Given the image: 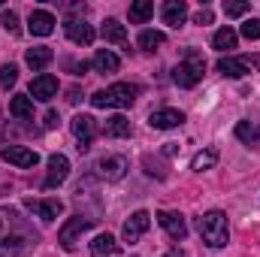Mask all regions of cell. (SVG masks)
I'll return each mask as SVG.
<instances>
[{
  "label": "cell",
  "instance_id": "cell-1",
  "mask_svg": "<svg viewBox=\"0 0 260 257\" xmlns=\"http://www.w3.org/2000/svg\"><path fill=\"white\" fill-rule=\"evenodd\" d=\"M40 236L34 233V227L9 206H0V257H12L24 251L27 245H34Z\"/></svg>",
  "mask_w": 260,
  "mask_h": 257
},
{
  "label": "cell",
  "instance_id": "cell-2",
  "mask_svg": "<svg viewBox=\"0 0 260 257\" xmlns=\"http://www.w3.org/2000/svg\"><path fill=\"white\" fill-rule=\"evenodd\" d=\"M197 227H200V236L209 248H224L227 239H230V230H227V215L221 209H212L206 215L197 218Z\"/></svg>",
  "mask_w": 260,
  "mask_h": 257
},
{
  "label": "cell",
  "instance_id": "cell-3",
  "mask_svg": "<svg viewBox=\"0 0 260 257\" xmlns=\"http://www.w3.org/2000/svg\"><path fill=\"white\" fill-rule=\"evenodd\" d=\"M136 94H139L136 85L115 82V85H109L106 91L91 94V106H97V109H127L130 103L136 100Z\"/></svg>",
  "mask_w": 260,
  "mask_h": 257
},
{
  "label": "cell",
  "instance_id": "cell-4",
  "mask_svg": "<svg viewBox=\"0 0 260 257\" xmlns=\"http://www.w3.org/2000/svg\"><path fill=\"white\" fill-rule=\"evenodd\" d=\"M203 73H206L203 55H200V52H188V58L173 70V82H176L179 88H194L197 82L203 79Z\"/></svg>",
  "mask_w": 260,
  "mask_h": 257
},
{
  "label": "cell",
  "instance_id": "cell-5",
  "mask_svg": "<svg viewBox=\"0 0 260 257\" xmlns=\"http://www.w3.org/2000/svg\"><path fill=\"white\" fill-rule=\"evenodd\" d=\"M70 130H73V136L79 139V151H91V142H94V136H97V121L91 118V115H76L73 121H70Z\"/></svg>",
  "mask_w": 260,
  "mask_h": 257
},
{
  "label": "cell",
  "instance_id": "cell-6",
  "mask_svg": "<svg viewBox=\"0 0 260 257\" xmlns=\"http://www.w3.org/2000/svg\"><path fill=\"white\" fill-rule=\"evenodd\" d=\"M97 176L100 179H106V182H121L124 176H127L130 164L127 157H121V154H109V157H103V160H97Z\"/></svg>",
  "mask_w": 260,
  "mask_h": 257
},
{
  "label": "cell",
  "instance_id": "cell-7",
  "mask_svg": "<svg viewBox=\"0 0 260 257\" xmlns=\"http://www.w3.org/2000/svg\"><path fill=\"white\" fill-rule=\"evenodd\" d=\"M88 227H94V218H85V215H73V218L67 221L64 227H61V233H58V242H61V248L73 251V245H76L79 233H85Z\"/></svg>",
  "mask_w": 260,
  "mask_h": 257
},
{
  "label": "cell",
  "instance_id": "cell-8",
  "mask_svg": "<svg viewBox=\"0 0 260 257\" xmlns=\"http://www.w3.org/2000/svg\"><path fill=\"white\" fill-rule=\"evenodd\" d=\"M148 227H151V215H148L145 209H139V212H133L127 221H124L121 236H124V242H130V245H133V242H139V236H142Z\"/></svg>",
  "mask_w": 260,
  "mask_h": 257
},
{
  "label": "cell",
  "instance_id": "cell-9",
  "mask_svg": "<svg viewBox=\"0 0 260 257\" xmlns=\"http://www.w3.org/2000/svg\"><path fill=\"white\" fill-rule=\"evenodd\" d=\"M67 176H70V160H67V154H52V157H49V176H46L43 188L52 191V188L64 185Z\"/></svg>",
  "mask_w": 260,
  "mask_h": 257
},
{
  "label": "cell",
  "instance_id": "cell-10",
  "mask_svg": "<svg viewBox=\"0 0 260 257\" xmlns=\"http://www.w3.org/2000/svg\"><path fill=\"white\" fill-rule=\"evenodd\" d=\"M64 30H67V37H70L76 46H91V43L97 40V30H94L88 21H79V18H67Z\"/></svg>",
  "mask_w": 260,
  "mask_h": 257
},
{
  "label": "cell",
  "instance_id": "cell-11",
  "mask_svg": "<svg viewBox=\"0 0 260 257\" xmlns=\"http://www.w3.org/2000/svg\"><path fill=\"white\" fill-rule=\"evenodd\" d=\"M55 94H58V79H55L52 73H40V76L30 82V100H43V103H49Z\"/></svg>",
  "mask_w": 260,
  "mask_h": 257
},
{
  "label": "cell",
  "instance_id": "cell-12",
  "mask_svg": "<svg viewBox=\"0 0 260 257\" xmlns=\"http://www.w3.org/2000/svg\"><path fill=\"white\" fill-rule=\"evenodd\" d=\"M148 124L154 130H173V127H182L185 124V112L182 109H157L148 115Z\"/></svg>",
  "mask_w": 260,
  "mask_h": 257
},
{
  "label": "cell",
  "instance_id": "cell-13",
  "mask_svg": "<svg viewBox=\"0 0 260 257\" xmlns=\"http://www.w3.org/2000/svg\"><path fill=\"white\" fill-rule=\"evenodd\" d=\"M24 206L30 212H37L43 221H58L64 215V203L61 200H24Z\"/></svg>",
  "mask_w": 260,
  "mask_h": 257
},
{
  "label": "cell",
  "instance_id": "cell-14",
  "mask_svg": "<svg viewBox=\"0 0 260 257\" xmlns=\"http://www.w3.org/2000/svg\"><path fill=\"white\" fill-rule=\"evenodd\" d=\"M157 221H160V227L170 233V239L182 242V239L188 236V224H185V218H182L179 212H157Z\"/></svg>",
  "mask_w": 260,
  "mask_h": 257
},
{
  "label": "cell",
  "instance_id": "cell-15",
  "mask_svg": "<svg viewBox=\"0 0 260 257\" xmlns=\"http://www.w3.org/2000/svg\"><path fill=\"white\" fill-rule=\"evenodd\" d=\"M0 157L3 160H9V164H15V167H37V160H40V154L37 151H30V148H24V145H9V148H3L0 151Z\"/></svg>",
  "mask_w": 260,
  "mask_h": 257
},
{
  "label": "cell",
  "instance_id": "cell-16",
  "mask_svg": "<svg viewBox=\"0 0 260 257\" xmlns=\"http://www.w3.org/2000/svg\"><path fill=\"white\" fill-rule=\"evenodd\" d=\"M27 30H30L34 37H49V34L55 30V15L46 12V9H34L30 18H27Z\"/></svg>",
  "mask_w": 260,
  "mask_h": 257
},
{
  "label": "cell",
  "instance_id": "cell-17",
  "mask_svg": "<svg viewBox=\"0 0 260 257\" xmlns=\"http://www.w3.org/2000/svg\"><path fill=\"white\" fill-rule=\"evenodd\" d=\"M218 73L221 76H230V79H242V76H248L251 73V64H248V58H218Z\"/></svg>",
  "mask_w": 260,
  "mask_h": 257
},
{
  "label": "cell",
  "instance_id": "cell-18",
  "mask_svg": "<svg viewBox=\"0 0 260 257\" xmlns=\"http://www.w3.org/2000/svg\"><path fill=\"white\" fill-rule=\"evenodd\" d=\"M185 18H188V3H185V0H167V3H164V24L182 27Z\"/></svg>",
  "mask_w": 260,
  "mask_h": 257
},
{
  "label": "cell",
  "instance_id": "cell-19",
  "mask_svg": "<svg viewBox=\"0 0 260 257\" xmlns=\"http://www.w3.org/2000/svg\"><path fill=\"white\" fill-rule=\"evenodd\" d=\"M118 251H121V242H115V236H109V233H100L91 242V254L94 257H112Z\"/></svg>",
  "mask_w": 260,
  "mask_h": 257
},
{
  "label": "cell",
  "instance_id": "cell-20",
  "mask_svg": "<svg viewBox=\"0 0 260 257\" xmlns=\"http://www.w3.org/2000/svg\"><path fill=\"white\" fill-rule=\"evenodd\" d=\"M100 34H103V40H106V43L127 46V34H124V24H121L118 18H106V21H103V27H100Z\"/></svg>",
  "mask_w": 260,
  "mask_h": 257
},
{
  "label": "cell",
  "instance_id": "cell-21",
  "mask_svg": "<svg viewBox=\"0 0 260 257\" xmlns=\"http://www.w3.org/2000/svg\"><path fill=\"white\" fill-rule=\"evenodd\" d=\"M233 133H236V139H239V142L260 148V121H239Z\"/></svg>",
  "mask_w": 260,
  "mask_h": 257
},
{
  "label": "cell",
  "instance_id": "cell-22",
  "mask_svg": "<svg viewBox=\"0 0 260 257\" xmlns=\"http://www.w3.org/2000/svg\"><path fill=\"white\" fill-rule=\"evenodd\" d=\"M52 49L49 46H34V49H27V55H24V61L30 70H46V67L52 64Z\"/></svg>",
  "mask_w": 260,
  "mask_h": 257
},
{
  "label": "cell",
  "instance_id": "cell-23",
  "mask_svg": "<svg viewBox=\"0 0 260 257\" xmlns=\"http://www.w3.org/2000/svg\"><path fill=\"white\" fill-rule=\"evenodd\" d=\"M118 55L115 52H109V49H97V55H94V70L97 73H118Z\"/></svg>",
  "mask_w": 260,
  "mask_h": 257
},
{
  "label": "cell",
  "instance_id": "cell-24",
  "mask_svg": "<svg viewBox=\"0 0 260 257\" xmlns=\"http://www.w3.org/2000/svg\"><path fill=\"white\" fill-rule=\"evenodd\" d=\"M154 15V3L151 0H136L130 3V24H145Z\"/></svg>",
  "mask_w": 260,
  "mask_h": 257
},
{
  "label": "cell",
  "instance_id": "cell-25",
  "mask_svg": "<svg viewBox=\"0 0 260 257\" xmlns=\"http://www.w3.org/2000/svg\"><path fill=\"white\" fill-rule=\"evenodd\" d=\"M9 112H12L15 118H30V115H34V100H30V94H15V97L9 100Z\"/></svg>",
  "mask_w": 260,
  "mask_h": 257
},
{
  "label": "cell",
  "instance_id": "cell-26",
  "mask_svg": "<svg viewBox=\"0 0 260 257\" xmlns=\"http://www.w3.org/2000/svg\"><path fill=\"white\" fill-rule=\"evenodd\" d=\"M103 133L106 136H115V139H121V136H130V121L124 115H112V118H106V124H103Z\"/></svg>",
  "mask_w": 260,
  "mask_h": 257
},
{
  "label": "cell",
  "instance_id": "cell-27",
  "mask_svg": "<svg viewBox=\"0 0 260 257\" xmlns=\"http://www.w3.org/2000/svg\"><path fill=\"white\" fill-rule=\"evenodd\" d=\"M215 164H218V148H203V151H197V154H194L191 170L203 173V170H212Z\"/></svg>",
  "mask_w": 260,
  "mask_h": 257
},
{
  "label": "cell",
  "instance_id": "cell-28",
  "mask_svg": "<svg viewBox=\"0 0 260 257\" xmlns=\"http://www.w3.org/2000/svg\"><path fill=\"white\" fill-rule=\"evenodd\" d=\"M212 49H218V52H230V49H236V30H230V27L215 30V37H212Z\"/></svg>",
  "mask_w": 260,
  "mask_h": 257
},
{
  "label": "cell",
  "instance_id": "cell-29",
  "mask_svg": "<svg viewBox=\"0 0 260 257\" xmlns=\"http://www.w3.org/2000/svg\"><path fill=\"white\" fill-rule=\"evenodd\" d=\"M167 43V37L160 34V30H142L139 34V49H145V52H154L157 46H164Z\"/></svg>",
  "mask_w": 260,
  "mask_h": 257
},
{
  "label": "cell",
  "instance_id": "cell-30",
  "mask_svg": "<svg viewBox=\"0 0 260 257\" xmlns=\"http://www.w3.org/2000/svg\"><path fill=\"white\" fill-rule=\"evenodd\" d=\"M15 79H18L15 64H3V67H0V91H9V88L15 85Z\"/></svg>",
  "mask_w": 260,
  "mask_h": 257
},
{
  "label": "cell",
  "instance_id": "cell-31",
  "mask_svg": "<svg viewBox=\"0 0 260 257\" xmlns=\"http://www.w3.org/2000/svg\"><path fill=\"white\" fill-rule=\"evenodd\" d=\"M251 9V3H245V0H230V3H224V12L230 15V18H239V15H245Z\"/></svg>",
  "mask_w": 260,
  "mask_h": 257
},
{
  "label": "cell",
  "instance_id": "cell-32",
  "mask_svg": "<svg viewBox=\"0 0 260 257\" xmlns=\"http://www.w3.org/2000/svg\"><path fill=\"white\" fill-rule=\"evenodd\" d=\"M0 24H3V30H6V34H18V30H21V27H18V15H15L12 9H3Z\"/></svg>",
  "mask_w": 260,
  "mask_h": 257
},
{
  "label": "cell",
  "instance_id": "cell-33",
  "mask_svg": "<svg viewBox=\"0 0 260 257\" xmlns=\"http://www.w3.org/2000/svg\"><path fill=\"white\" fill-rule=\"evenodd\" d=\"M242 37L245 40H260V18H248L242 24Z\"/></svg>",
  "mask_w": 260,
  "mask_h": 257
},
{
  "label": "cell",
  "instance_id": "cell-34",
  "mask_svg": "<svg viewBox=\"0 0 260 257\" xmlns=\"http://www.w3.org/2000/svg\"><path fill=\"white\" fill-rule=\"evenodd\" d=\"M215 21V15H212V9L209 6H203L200 12H197V24H212Z\"/></svg>",
  "mask_w": 260,
  "mask_h": 257
},
{
  "label": "cell",
  "instance_id": "cell-35",
  "mask_svg": "<svg viewBox=\"0 0 260 257\" xmlns=\"http://www.w3.org/2000/svg\"><path fill=\"white\" fill-rule=\"evenodd\" d=\"M58 121H61V118H58V112H49V115H46V127H55Z\"/></svg>",
  "mask_w": 260,
  "mask_h": 257
},
{
  "label": "cell",
  "instance_id": "cell-36",
  "mask_svg": "<svg viewBox=\"0 0 260 257\" xmlns=\"http://www.w3.org/2000/svg\"><path fill=\"white\" fill-rule=\"evenodd\" d=\"M176 151H179V145H176V142H167V148H164V154H167V157H173Z\"/></svg>",
  "mask_w": 260,
  "mask_h": 257
},
{
  "label": "cell",
  "instance_id": "cell-37",
  "mask_svg": "<svg viewBox=\"0 0 260 257\" xmlns=\"http://www.w3.org/2000/svg\"><path fill=\"white\" fill-rule=\"evenodd\" d=\"M70 70H73V73H76V76H82V73H85V70H88V64H85V61H82V64H70Z\"/></svg>",
  "mask_w": 260,
  "mask_h": 257
},
{
  "label": "cell",
  "instance_id": "cell-38",
  "mask_svg": "<svg viewBox=\"0 0 260 257\" xmlns=\"http://www.w3.org/2000/svg\"><path fill=\"white\" fill-rule=\"evenodd\" d=\"M164 257H188V254H185L182 248H173V251H167V254H164Z\"/></svg>",
  "mask_w": 260,
  "mask_h": 257
},
{
  "label": "cell",
  "instance_id": "cell-39",
  "mask_svg": "<svg viewBox=\"0 0 260 257\" xmlns=\"http://www.w3.org/2000/svg\"><path fill=\"white\" fill-rule=\"evenodd\" d=\"M248 64H251V67H260V58H251V61H248Z\"/></svg>",
  "mask_w": 260,
  "mask_h": 257
}]
</instances>
